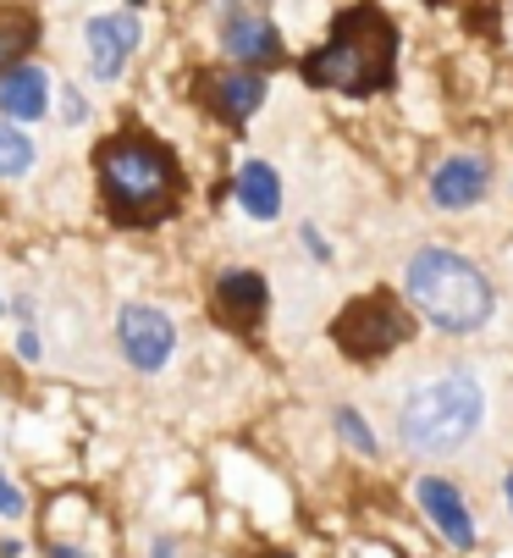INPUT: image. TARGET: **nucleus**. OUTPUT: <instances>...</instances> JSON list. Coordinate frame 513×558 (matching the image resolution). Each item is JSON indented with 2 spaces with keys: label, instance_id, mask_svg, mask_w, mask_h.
<instances>
[{
  "label": "nucleus",
  "instance_id": "18",
  "mask_svg": "<svg viewBox=\"0 0 513 558\" xmlns=\"http://www.w3.org/2000/svg\"><path fill=\"white\" fill-rule=\"evenodd\" d=\"M0 514H23V493L7 482V475H0Z\"/></svg>",
  "mask_w": 513,
  "mask_h": 558
},
{
  "label": "nucleus",
  "instance_id": "16",
  "mask_svg": "<svg viewBox=\"0 0 513 558\" xmlns=\"http://www.w3.org/2000/svg\"><path fill=\"white\" fill-rule=\"evenodd\" d=\"M34 167V144L12 122H0V178H23Z\"/></svg>",
  "mask_w": 513,
  "mask_h": 558
},
{
  "label": "nucleus",
  "instance_id": "8",
  "mask_svg": "<svg viewBox=\"0 0 513 558\" xmlns=\"http://www.w3.org/2000/svg\"><path fill=\"white\" fill-rule=\"evenodd\" d=\"M486 183H491V167L480 155H453V161H442L437 178H431V205L437 210H469V205H480Z\"/></svg>",
  "mask_w": 513,
  "mask_h": 558
},
{
  "label": "nucleus",
  "instance_id": "1",
  "mask_svg": "<svg viewBox=\"0 0 513 558\" xmlns=\"http://www.w3.org/2000/svg\"><path fill=\"white\" fill-rule=\"evenodd\" d=\"M304 77L315 89L349 95V100L392 89V77H398V23L381 7H349L337 17L331 39L320 50H309Z\"/></svg>",
  "mask_w": 513,
  "mask_h": 558
},
{
  "label": "nucleus",
  "instance_id": "11",
  "mask_svg": "<svg viewBox=\"0 0 513 558\" xmlns=\"http://www.w3.org/2000/svg\"><path fill=\"white\" fill-rule=\"evenodd\" d=\"M221 45H227L232 61H248V66H277L282 61V34L266 17H232Z\"/></svg>",
  "mask_w": 513,
  "mask_h": 558
},
{
  "label": "nucleus",
  "instance_id": "23",
  "mask_svg": "<svg viewBox=\"0 0 513 558\" xmlns=\"http://www.w3.org/2000/svg\"><path fill=\"white\" fill-rule=\"evenodd\" d=\"M266 558H293V553H266Z\"/></svg>",
  "mask_w": 513,
  "mask_h": 558
},
{
  "label": "nucleus",
  "instance_id": "12",
  "mask_svg": "<svg viewBox=\"0 0 513 558\" xmlns=\"http://www.w3.org/2000/svg\"><path fill=\"white\" fill-rule=\"evenodd\" d=\"M45 100H50V84H45L39 66L0 72V111H7V122H34V117H45Z\"/></svg>",
  "mask_w": 513,
  "mask_h": 558
},
{
  "label": "nucleus",
  "instance_id": "14",
  "mask_svg": "<svg viewBox=\"0 0 513 558\" xmlns=\"http://www.w3.org/2000/svg\"><path fill=\"white\" fill-rule=\"evenodd\" d=\"M237 205H243L254 221H271V216L282 210V178H277V167L243 161V172H237Z\"/></svg>",
  "mask_w": 513,
  "mask_h": 558
},
{
  "label": "nucleus",
  "instance_id": "13",
  "mask_svg": "<svg viewBox=\"0 0 513 558\" xmlns=\"http://www.w3.org/2000/svg\"><path fill=\"white\" fill-rule=\"evenodd\" d=\"M210 106L227 122H248L254 111L266 106V77L260 72H221L216 84H210Z\"/></svg>",
  "mask_w": 513,
  "mask_h": 558
},
{
  "label": "nucleus",
  "instance_id": "2",
  "mask_svg": "<svg viewBox=\"0 0 513 558\" xmlns=\"http://www.w3.org/2000/svg\"><path fill=\"white\" fill-rule=\"evenodd\" d=\"M95 172H100V194H106L111 216L127 227H149L178 210L183 172H178V155L160 138H144V133L106 138L95 155Z\"/></svg>",
  "mask_w": 513,
  "mask_h": 558
},
{
  "label": "nucleus",
  "instance_id": "10",
  "mask_svg": "<svg viewBox=\"0 0 513 558\" xmlns=\"http://www.w3.org/2000/svg\"><path fill=\"white\" fill-rule=\"evenodd\" d=\"M216 304H221V315L232 327H254L266 315V304H271V288H266V277L260 271H221V282H216Z\"/></svg>",
  "mask_w": 513,
  "mask_h": 558
},
{
  "label": "nucleus",
  "instance_id": "3",
  "mask_svg": "<svg viewBox=\"0 0 513 558\" xmlns=\"http://www.w3.org/2000/svg\"><path fill=\"white\" fill-rule=\"evenodd\" d=\"M403 293H408V304H414L437 332H453V338L480 332V327L491 322V310H497L486 271H480L475 260L453 255V250H419V255H408V266H403Z\"/></svg>",
  "mask_w": 513,
  "mask_h": 558
},
{
  "label": "nucleus",
  "instance_id": "19",
  "mask_svg": "<svg viewBox=\"0 0 513 558\" xmlns=\"http://www.w3.org/2000/svg\"><path fill=\"white\" fill-rule=\"evenodd\" d=\"M304 250H309L315 260H331V244H326V238H320L315 227H304Z\"/></svg>",
  "mask_w": 513,
  "mask_h": 558
},
{
  "label": "nucleus",
  "instance_id": "22",
  "mask_svg": "<svg viewBox=\"0 0 513 558\" xmlns=\"http://www.w3.org/2000/svg\"><path fill=\"white\" fill-rule=\"evenodd\" d=\"M502 487H508V504H513V475H508V482H502Z\"/></svg>",
  "mask_w": 513,
  "mask_h": 558
},
{
  "label": "nucleus",
  "instance_id": "5",
  "mask_svg": "<svg viewBox=\"0 0 513 558\" xmlns=\"http://www.w3.org/2000/svg\"><path fill=\"white\" fill-rule=\"evenodd\" d=\"M337 349L349 354V360H381L392 349H403L414 338V322H408V310L387 293H370L359 304H349L337 315V327H331Z\"/></svg>",
  "mask_w": 513,
  "mask_h": 558
},
{
  "label": "nucleus",
  "instance_id": "25",
  "mask_svg": "<svg viewBox=\"0 0 513 558\" xmlns=\"http://www.w3.org/2000/svg\"><path fill=\"white\" fill-rule=\"evenodd\" d=\"M0 310H7V304H0Z\"/></svg>",
  "mask_w": 513,
  "mask_h": 558
},
{
  "label": "nucleus",
  "instance_id": "20",
  "mask_svg": "<svg viewBox=\"0 0 513 558\" xmlns=\"http://www.w3.org/2000/svg\"><path fill=\"white\" fill-rule=\"evenodd\" d=\"M89 111H83V95H66V122H83Z\"/></svg>",
  "mask_w": 513,
  "mask_h": 558
},
{
  "label": "nucleus",
  "instance_id": "15",
  "mask_svg": "<svg viewBox=\"0 0 513 558\" xmlns=\"http://www.w3.org/2000/svg\"><path fill=\"white\" fill-rule=\"evenodd\" d=\"M39 45V23L34 12H0V72H12V61H23Z\"/></svg>",
  "mask_w": 513,
  "mask_h": 558
},
{
  "label": "nucleus",
  "instance_id": "9",
  "mask_svg": "<svg viewBox=\"0 0 513 558\" xmlns=\"http://www.w3.org/2000/svg\"><path fill=\"white\" fill-rule=\"evenodd\" d=\"M138 39H144V28H138V17H89V56H95V77H122V66H127V56L138 50Z\"/></svg>",
  "mask_w": 513,
  "mask_h": 558
},
{
  "label": "nucleus",
  "instance_id": "7",
  "mask_svg": "<svg viewBox=\"0 0 513 558\" xmlns=\"http://www.w3.org/2000/svg\"><path fill=\"white\" fill-rule=\"evenodd\" d=\"M414 498H419L425 520L437 525V536H442L453 553H469V547H475V520H469L464 493H459L453 482H442V475H425V482L414 487Z\"/></svg>",
  "mask_w": 513,
  "mask_h": 558
},
{
  "label": "nucleus",
  "instance_id": "21",
  "mask_svg": "<svg viewBox=\"0 0 513 558\" xmlns=\"http://www.w3.org/2000/svg\"><path fill=\"white\" fill-rule=\"evenodd\" d=\"M17 349H23V360H39V338H34V332H23Z\"/></svg>",
  "mask_w": 513,
  "mask_h": 558
},
{
  "label": "nucleus",
  "instance_id": "17",
  "mask_svg": "<svg viewBox=\"0 0 513 558\" xmlns=\"http://www.w3.org/2000/svg\"><path fill=\"white\" fill-rule=\"evenodd\" d=\"M331 421H337V437H342V442H349L354 453H365V459H376V432H370V426L359 421V410H337Z\"/></svg>",
  "mask_w": 513,
  "mask_h": 558
},
{
  "label": "nucleus",
  "instance_id": "4",
  "mask_svg": "<svg viewBox=\"0 0 513 558\" xmlns=\"http://www.w3.org/2000/svg\"><path fill=\"white\" fill-rule=\"evenodd\" d=\"M480 415H486L480 381L469 371H448V376H437V381H425V387L408 392V404L398 415V432H403V442L414 453H448V448L475 437Z\"/></svg>",
  "mask_w": 513,
  "mask_h": 558
},
{
  "label": "nucleus",
  "instance_id": "24",
  "mask_svg": "<svg viewBox=\"0 0 513 558\" xmlns=\"http://www.w3.org/2000/svg\"><path fill=\"white\" fill-rule=\"evenodd\" d=\"M133 7H138V0H133Z\"/></svg>",
  "mask_w": 513,
  "mask_h": 558
},
{
  "label": "nucleus",
  "instance_id": "6",
  "mask_svg": "<svg viewBox=\"0 0 513 558\" xmlns=\"http://www.w3.org/2000/svg\"><path fill=\"white\" fill-rule=\"evenodd\" d=\"M117 343H122L133 371H160L171 360V349H178V327L155 304H127L117 315Z\"/></svg>",
  "mask_w": 513,
  "mask_h": 558
}]
</instances>
